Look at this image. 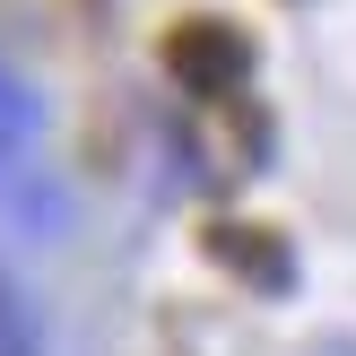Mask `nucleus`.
I'll return each mask as SVG.
<instances>
[{
	"label": "nucleus",
	"mask_w": 356,
	"mask_h": 356,
	"mask_svg": "<svg viewBox=\"0 0 356 356\" xmlns=\"http://www.w3.org/2000/svg\"><path fill=\"white\" fill-rule=\"evenodd\" d=\"M0 356H44L35 348V322H26V296L0 278Z\"/></svg>",
	"instance_id": "7ed1b4c3"
},
{
	"label": "nucleus",
	"mask_w": 356,
	"mask_h": 356,
	"mask_svg": "<svg viewBox=\"0 0 356 356\" xmlns=\"http://www.w3.org/2000/svg\"><path fill=\"white\" fill-rule=\"evenodd\" d=\"M165 79L183 87L191 104L243 96V79H252V35H243L235 17H183V26L165 35Z\"/></svg>",
	"instance_id": "f257e3e1"
},
{
	"label": "nucleus",
	"mask_w": 356,
	"mask_h": 356,
	"mask_svg": "<svg viewBox=\"0 0 356 356\" xmlns=\"http://www.w3.org/2000/svg\"><path fill=\"white\" fill-rule=\"evenodd\" d=\"M209 252H218L235 278H252L261 296H287V287H296V261L278 252V235H261V226H218V235H209Z\"/></svg>",
	"instance_id": "f03ea898"
}]
</instances>
